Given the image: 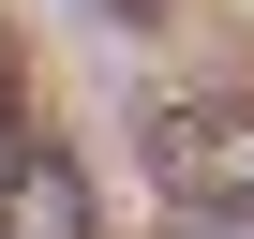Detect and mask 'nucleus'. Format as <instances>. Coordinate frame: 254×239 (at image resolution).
<instances>
[{"label": "nucleus", "instance_id": "f257e3e1", "mask_svg": "<svg viewBox=\"0 0 254 239\" xmlns=\"http://www.w3.org/2000/svg\"><path fill=\"white\" fill-rule=\"evenodd\" d=\"M135 165L194 224H254V105L239 90H150L135 105Z\"/></svg>", "mask_w": 254, "mask_h": 239}, {"label": "nucleus", "instance_id": "20e7f679", "mask_svg": "<svg viewBox=\"0 0 254 239\" xmlns=\"http://www.w3.org/2000/svg\"><path fill=\"white\" fill-rule=\"evenodd\" d=\"M105 15H120V30H150V15H165V0H105Z\"/></svg>", "mask_w": 254, "mask_h": 239}, {"label": "nucleus", "instance_id": "f03ea898", "mask_svg": "<svg viewBox=\"0 0 254 239\" xmlns=\"http://www.w3.org/2000/svg\"><path fill=\"white\" fill-rule=\"evenodd\" d=\"M0 239H105V209L60 150H0Z\"/></svg>", "mask_w": 254, "mask_h": 239}, {"label": "nucleus", "instance_id": "7ed1b4c3", "mask_svg": "<svg viewBox=\"0 0 254 239\" xmlns=\"http://www.w3.org/2000/svg\"><path fill=\"white\" fill-rule=\"evenodd\" d=\"M0 150H30V75H15V45H0Z\"/></svg>", "mask_w": 254, "mask_h": 239}]
</instances>
